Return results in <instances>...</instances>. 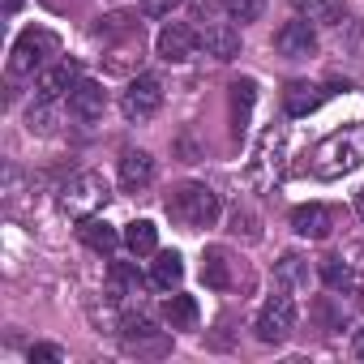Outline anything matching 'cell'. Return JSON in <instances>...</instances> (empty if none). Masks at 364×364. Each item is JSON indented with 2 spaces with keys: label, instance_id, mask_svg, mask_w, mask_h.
<instances>
[{
  "label": "cell",
  "instance_id": "1",
  "mask_svg": "<svg viewBox=\"0 0 364 364\" xmlns=\"http://www.w3.org/2000/svg\"><path fill=\"white\" fill-rule=\"evenodd\" d=\"M360 163H364V124H347V129L330 133L313 154V171L321 180H338V176L355 171Z\"/></svg>",
  "mask_w": 364,
  "mask_h": 364
},
{
  "label": "cell",
  "instance_id": "2",
  "mask_svg": "<svg viewBox=\"0 0 364 364\" xmlns=\"http://www.w3.org/2000/svg\"><path fill=\"white\" fill-rule=\"evenodd\" d=\"M167 210H171V219L180 223V228H210L215 219H219V193L210 189V185H180L171 198H167Z\"/></svg>",
  "mask_w": 364,
  "mask_h": 364
},
{
  "label": "cell",
  "instance_id": "3",
  "mask_svg": "<svg viewBox=\"0 0 364 364\" xmlns=\"http://www.w3.org/2000/svg\"><path fill=\"white\" fill-rule=\"evenodd\" d=\"M103 202H107V180L99 171H77V176H69V185L60 189V206L73 219H90L95 210H103Z\"/></svg>",
  "mask_w": 364,
  "mask_h": 364
},
{
  "label": "cell",
  "instance_id": "4",
  "mask_svg": "<svg viewBox=\"0 0 364 364\" xmlns=\"http://www.w3.org/2000/svg\"><path fill=\"white\" fill-rule=\"evenodd\" d=\"M60 52V39L52 35V31H43V26H31V31H22L18 35V43H14V56H9V69L22 77V73H35V69H48V60Z\"/></svg>",
  "mask_w": 364,
  "mask_h": 364
},
{
  "label": "cell",
  "instance_id": "5",
  "mask_svg": "<svg viewBox=\"0 0 364 364\" xmlns=\"http://www.w3.org/2000/svg\"><path fill=\"white\" fill-rule=\"evenodd\" d=\"M159 107H163V82H159V77H150V73L133 77V82H129V90L120 95V112H124V120H133V124L150 120Z\"/></svg>",
  "mask_w": 364,
  "mask_h": 364
},
{
  "label": "cell",
  "instance_id": "6",
  "mask_svg": "<svg viewBox=\"0 0 364 364\" xmlns=\"http://www.w3.org/2000/svg\"><path fill=\"white\" fill-rule=\"evenodd\" d=\"M291 330H296V300H291L287 291H279V296H270V300L262 304V313H257V338H262V343H283Z\"/></svg>",
  "mask_w": 364,
  "mask_h": 364
},
{
  "label": "cell",
  "instance_id": "7",
  "mask_svg": "<svg viewBox=\"0 0 364 364\" xmlns=\"http://www.w3.org/2000/svg\"><path fill=\"white\" fill-rule=\"evenodd\" d=\"M198 31L189 26V22H167L163 31H159V39H154V52L167 60V65H185L193 52H198Z\"/></svg>",
  "mask_w": 364,
  "mask_h": 364
},
{
  "label": "cell",
  "instance_id": "8",
  "mask_svg": "<svg viewBox=\"0 0 364 364\" xmlns=\"http://www.w3.org/2000/svg\"><path fill=\"white\" fill-rule=\"evenodd\" d=\"M274 48H279V56H287V60H309V56L317 52V26L304 22V18L283 22V26L274 31Z\"/></svg>",
  "mask_w": 364,
  "mask_h": 364
},
{
  "label": "cell",
  "instance_id": "9",
  "mask_svg": "<svg viewBox=\"0 0 364 364\" xmlns=\"http://www.w3.org/2000/svg\"><path fill=\"white\" fill-rule=\"evenodd\" d=\"M82 77H77V60H56V65H48V69H39V82H35V90H39V99H60V95H69L73 86H77Z\"/></svg>",
  "mask_w": 364,
  "mask_h": 364
},
{
  "label": "cell",
  "instance_id": "10",
  "mask_svg": "<svg viewBox=\"0 0 364 364\" xmlns=\"http://www.w3.org/2000/svg\"><path fill=\"white\" fill-rule=\"evenodd\" d=\"M103 107H107V95H103V86L99 82H90V77H82L73 90H69V116H77V120H99L103 116Z\"/></svg>",
  "mask_w": 364,
  "mask_h": 364
},
{
  "label": "cell",
  "instance_id": "11",
  "mask_svg": "<svg viewBox=\"0 0 364 364\" xmlns=\"http://www.w3.org/2000/svg\"><path fill=\"white\" fill-rule=\"evenodd\" d=\"M120 334H124V343H129L133 351H167L163 334H159V330H154V321H150V317H141V313H124Z\"/></svg>",
  "mask_w": 364,
  "mask_h": 364
},
{
  "label": "cell",
  "instance_id": "12",
  "mask_svg": "<svg viewBox=\"0 0 364 364\" xmlns=\"http://www.w3.org/2000/svg\"><path fill=\"white\" fill-rule=\"evenodd\" d=\"M330 228H334V219H330V210H326V206H317V202H309V206H296V210H291V232H296V236H304V240H326V236H330Z\"/></svg>",
  "mask_w": 364,
  "mask_h": 364
},
{
  "label": "cell",
  "instance_id": "13",
  "mask_svg": "<svg viewBox=\"0 0 364 364\" xmlns=\"http://www.w3.org/2000/svg\"><path fill=\"white\" fill-rule=\"evenodd\" d=\"M202 48H206V56H215V60H236V56H240V31H236L232 22H210L206 35H202Z\"/></svg>",
  "mask_w": 364,
  "mask_h": 364
},
{
  "label": "cell",
  "instance_id": "14",
  "mask_svg": "<svg viewBox=\"0 0 364 364\" xmlns=\"http://www.w3.org/2000/svg\"><path fill=\"white\" fill-rule=\"evenodd\" d=\"M150 180H154V159L146 150H124L120 154V185L129 193H137V189L150 185Z\"/></svg>",
  "mask_w": 364,
  "mask_h": 364
},
{
  "label": "cell",
  "instance_id": "15",
  "mask_svg": "<svg viewBox=\"0 0 364 364\" xmlns=\"http://www.w3.org/2000/svg\"><path fill=\"white\" fill-rule=\"evenodd\" d=\"M291 5H296V14H300L304 22H313V26H338V22L347 18L343 0H291Z\"/></svg>",
  "mask_w": 364,
  "mask_h": 364
},
{
  "label": "cell",
  "instance_id": "16",
  "mask_svg": "<svg viewBox=\"0 0 364 364\" xmlns=\"http://www.w3.org/2000/svg\"><path fill=\"white\" fill-rule=\"evenodd\" d=\"M317 103H321V90L313 82H291L283 90V112L287 116H309V112H317Z\"/></svg>",
  "mask_w": 364,
  "mask_h": 364
},
{
  "label": "cell",
  "instance_id": "17",
  "mask_svg": "<svg viewBox=\"0 0 364 364\" xmlns=\"http://www.w3.org/2000/svg\"><path fill=\"white\" fill-rule=\"evenodd\" d=\"M82 240H86L95 253H116V245H120L124 236H120L107 219H95V215H90V219H82Z\"/></svg>",
  "mask_w": 364,
  "mask_h": 364
},
{
  "label": "cell",
  "instance_id": "18",
  "mask_svg": "<svg viewBox=\"0 0 364 364\" xmlns=\"http://www.w3.org/2000/svg\"><path fill=\"white\" fill-rule=\"evenodd\" d=\"M124 245H129V253H133V257L159 253V228H154L150 219H133V223L124 228Z\"/></svg>",
  "mask_w": 364,
  "mask_h": 364
},
{
  "label": "cell",
  "instance_id": "19",
  "mask_svg": "<svg viewBox=\"0 0 364 364\" xmlns=\"http://www.w3.org/2000/svg\"><path fill=\"white\" fill-rule=\"evenodd\" d=\"M150 279H154V287H163V291H171V287H180V279H185V262H180V253H154V266H150Z\"/></svg>",
  "mask_w": 364,
  "mask_h": 364
},
{
  "label": "cell",
  "instance_id": "20",
  "mask_svg": "<svg viewBox=\"0 0 364 364\" xmlns=\"http://www.w3.org/2000/svg\"><path fill=\"white\" fill-rule=\"evenodd\" d=\"M202 279H206V287H215V291H228V287H232V262H228L223 249H206Z\"/></svg>",
  "mask_w": 364,
  "mask_h": 364
},
{
  "label": "cell",
  "instance_id": "21",
  "mask_svg": "<svg viewBox=\"0 0 364 364\" xmlns=\"http://www.w3.org/2000/svg\"><path fill=\"white\" fill-rule=\"evenodd\" d=\"M163 317H167V326L171 330H189L193 321H198V300L193 296H167V304H163Z\"/></svg>",
  "mask_w": 364,
  "mask_h": 364
},
{
  "label": "cell",
  "instance_id": "22",
  "mask_svg": "<svg viewBox=\"0 0 364 364\" xmlns=\"http://www.w3.org/2000/svg\"><path fill=\"white\" fill-rule=\"evenodd\" d=\"M274 279H279V287H309V262L300 253H283L274 262Z\"/></svg>",
  "mask_w": 364,
  "mask_h": 364
},
{
  "label": "cell",
  "instance_id": "23",
  "mask_svg": "<svg viewBox=\"0 0 364 364\" xmlns=\"http://www.w3.org/2000/svg\"><path fill=\"white\" fill-rule=\"evenodd\" d=\"M321 283H326L330 291H351V287H355L351 266H347L343 257H321Z\"/></svg>",
  "mask_w": 364,
  "mask_h": 364
},
{
  "label": "cell",
  "instance_id": "24",
  "mask_svg": "<svg viewBox=\"0 0 364 364\" xmlns=\"http://www.w3.org/2000/svg\"><path fill=\"white\" fill-rule=\"evenodd\" d=\"M253 99H257L253 82H236V86H232V120H236V133H245L249 112H253Z\"/></svg>",
  "mask_w": 364,
  "mask_h": 364
},
{
  "label": "cell",
  "instance_id": "25",
  "mask_svg": "<svg viewBox=\"0 0 364 364\" xmlns=\"http://www.w3.org/2000/svg\"><path fill=\"white\" fill-rule=\"evenodd\" d=\"M95 35H99V39H116V35H137V18H133V14H107V18H99Z\"/></svg>",
  "mask_w": 364,
  "mask_h": 364
},
{
  "label": "cell",
  "instance_id": "26",
  "mask_svg": "<svg viewBox=\"0 0 364 364\" xmlns=\"http://www.w3.org/2000/svg\"><path fill=\"white\" fill-rule=\"evenodd\" d=\"M223 9H228V18H232V22L249 26V22H257V18H262V0H223Z\"/></svg>",
  "mask_w": 364,
  "mask_h": 364
},
{
  "label": "cell",
  "instance_id": "27",
  "mask_svg": "<svg viewBox=\"0 0 364 364\" xmlns=\"http://www.w3.org/2000/svg\"><path fill=\"white\" fill-rule=\"evenodd\" d=\"M60 360H65V351L52 347V343H35L31 347V364H60Z\"/></svg>",
  "mask_w": 364,
  "mask_h": 364
},
{
  "label": "cell",
  "instance_id": "28",
  "mask_svg": "<svg viewBox=\"0 0 364 364\" xmlns=\"http://www.w3.org/2000/svg\"><path fill=\"white\" fill-rule=\"evenodd\" d=\"M141 9H146L150 18H163V14H171V9H176V0H141Z\"/></svg>",
  "mask_w": 364,
  "mask_h": 364
},
{
  "label": "cell",
  "instance_id": "29",
  "mask_svg": "<svg viewBox=\"0 0 364 364\" xmlns=\"http://www.w3.org/2000/svg\"><path fill=\"white\" fill-rule=\"evenodd\" d=\"M351 355H355V360L364 364V326H360V330L351 334Z\"/></svg>",
  "mask_w": 364,
  "mask_h": 364
},
{
  "label": "cell",
  "instance_id": "30",
  "mask_svg": "<svg viewBox=\"0 0 364 364\" xmlns=\"http://www.w3.org/2000/svg\"><path fill=\"white\" fill-rule=\"evenodd\" d=\"M18 9H22V0H5V14H9V18H14Z\"/></svg>",
  "mask_w": 364,
  "mask_h": 364
},
{
  "label": "cell",
  "instance_id": "31",
  "mask_svg": "<svg viewBox=\"0 0 364 364\" xmlns=\"http://www.w3.org/2000/svg\"><path fill=\"white\" fill-rule=\"evenodd\" d=\"M355 215H360V219H364V189H360V193H355Z\"/></svg>",
  "mask_w": 364,
  "mask_h": 364
}]
</instances>
